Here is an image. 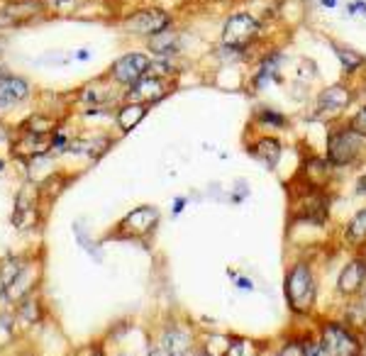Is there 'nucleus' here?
Instances as JSON below:
<instances>
[{"label": "nucleus", "mask_w": 366, "mask_h": 356, "mask_svg": "<svg viewBox=\"0 0 366 356\" xmlns=\"http://www.w3.org/2000/svg\"><path fill=\"white\" fill-rule=\"evenodd\" d=\"M325 159L334 168H354L366 162V137L347 120H334L325 134Z\"/></svg>", "instance_id": "nucleus-1"}, {"label": "nucleus", "mask_w": 366, "mask_h": 356, "mask_svg": "<svg viewBox=\"0 0 366 356\" xmlns=\"http://www.w3.org/2000/svg\"><path fill=\"white\" fill-rule=\"evenodd\" d=\"M264 32H267V23L261 20V15L252 10H232L220 27V47L234 49L256 62L259 56L254 49L264 37Z\"/></svg>", "instance_id": "nucleus-2"}, {"label": "nucleus", "mask_w": 366, "mask_h": 356, "mask_svg": "<svg viewBox=\"0 0 366 356\" xmlns=\"http://www.w3.org/2000/svg\"><path fill=\"white\" fill-rule=\"evenodd\" d=\"M356 101H359V88L354 86V81H337V84L325 86L315 93L310 117L334 123V120H342L344 115H350Z\"/></svg>", "instance_id": "nucleus-3"}, {"label": "nucleus", "mask_w": 366, "mask_h": 356, "mask_svg": "<svg viewBox=\"0 0 366 356\" xmlns=\"http://www.w3.org/2000/svg\"><path fill=\"white\" fill-rule=\"evenodd\" d=\"M315 276H313L310 264L298 262L291 266V271L286 273V298L289 305L295 312H308L315 303Z\"/></svg>", "instance_id": "nucleus-4"}, {"label": "nucleus", "mask_w": 366, "mask_h": 356, "mask_svg": "<svg viewBox=\"0 0 366 356\" xmlns=\"http://www.w3.org/2000/svg\"><path fill=\"white\" fill-rule=\"evenodd\" d=\"M171 27H173V15L159 5L134 10L132 15H127L125 23H122V29H125V32L137 34V37H147V39L167 32V29H171Z\"/></svg>", "instance_id": "nucleus-5"}, {"label": "nucleus", "mask_w": 366, "mask_h": 356, "mask_svg": "<svg viewBox=\"0 0 366 356\" xmlns=\"http://www.w3.org/2000/svg\"><path fill=\"white\" fill-rule=\"evenodd\" d=\"M178 81H173V78H164V76H156V73L147 71L145 76L139 78V81H134L130 88H125V101L130 103H145V105H156V103H161L164 98H169V95L176 90Z\"/></svg>", "instance_id": "nucleus-6"}, {"label": "nucleus", "mask_w": 366, "mask_h": 356, "mask_svg": "<svg viewBox=\"0 0 366 356\" xmlns=\"http://www.w3.org/2000/svg\"><path fill=\"white\" fill-rule=\"evenodd\" d=\"M149 66H151L149 54H145V51H127L117 62L110 64L108 78H110V84L120 86V88H130L134 81H139L149 71Z\"/></svg>", "instance_id": "nucleus-7"}, {"label": "nucleus", "mask_w": 366, "mask_h": 356, "mask_svg": "<svg viewBox=\"0 0 366 356\" xmlns=\"http://www.w3.org/2000/svg\"><path fill=\"white\" fill-rule=\"evenodd\" d=\"M281 66H283V54L278 49H269L264 56L256 59V66L249 76V88L254 93L264 90L273 81H281Z\"/></svg>", "instance_id": "nucleus-8"}, {"label": "nucleus", "mask_w": 366, "mask_h": 356, "mask_svg": "<svg viewBox=\"0 0 366 356\" xmlns=\"http://www.w3.org/2000/svg\"><path fill=\"white\" fill-rule=\"evenodd\" d=\"M247 151L254 156L256 162H261L267 168H276L283 156V142L278 134L261 132L256 137H252V142H247Z\"/></svg>", "instance_id": "nucleus-9"}, {"label": "nucleus", "mask_w": 366, "mask_h": 356, "mask_svg": "<svg viewBox=\"0 0 366 356\" xmlns=\"http://www.w3.org/2000/svg\"><path fill=\"white\" fill-rule=\"evenodd\" d=\"M42 10H45V3H39V0H10L0 8V27L27 25L37 15H42Z\"/></svg>", "instance_id": "nucleus-10"}, {"label": "nucleus", "mask_w": 366, "mask_h": 356, "mask_svg": "<svg viewBox=\"0 0 366 356\" xmlns=\"http://www.w3.org/2000/svg\"><path fill=\"white\" fill-rule=\"evenodd\" d=\"M322 349L330 356H356L359 354V342L354 340V334L347 332L339 325H328L322 329Z\"/></svg>", "instance_id": "nucleus-11"}, {"label": "nucleus", "mask_w": 366, "mask_h": 356, "mask_svg": "<svg viewBox=\"0 0 366 356\" xmlns=\"http://www.w3.org/2000/svg\"><path fill=\"white\" fill-rule=\"evenodd\" d=\"M54 147V132H25L20 140L12 144V156L29 162L37 156H45Z\"/></svg>", "instance_id": "nucleus-12"}, {"label": "nucleus", "mask_w": 366, "mask_h": 356, "mask_svg": "<svg viewBox=\"0 0 366 356\" xmlns=\"http://www.w3.org/2000/svg\"><path fill=\"white\" fill-rule=\"evenodd\" d=\"M330 49H332L334 59H337L339 68H342V76L347 78V81H354L359 73L366 71V56L361 54L359 49H354V47L350 44H342V42H337V39H328Z\"/></svg>", "instance_id": "nucleus-13"}, {"label": "nucleus", "mask_w": 366, "mask_h": 356, "mask_svg": "<svg viewBox=\"0 0 366 356\" xmlns=\"http://www.w3.org/2000/svg\"><path fill=\"white\" fill-rule=\"evenodd\" d=\"M252 129H261V132L271 134L286 132V129H291V117L271 105H259L252 112Z\"/></svg>", "instance_id": "nucleus-14"}, {"label": "nucleus", "mask_w": 366, "mask_h": 356, "mask_svg": "<svg viewBox=\"0 0 366 356\" xmlns=\"http://www.w3.org/2000/svg\"><path fill=\"white\" fill-rule=\"evenodd\" d=\"M364 283H366V259L356 256V259H352V262L342 268V273H339V279H337V288H339V293H344V295H354L364 288Z\"/></svg>", "instance_id": "nucleus-15"}, {"label": "nucleus", "mask_w": 366, "mask_h": 356, "mask_svg": "<svg viewBox=\"0 0 366 356\" xmlns=\"http://www.w3.org/2000/svg\"><path fill=\"white\" fill-rule=\"evenodd\" d=\"M29 95V86L20 76H3L0 78V110L12 105H20Z\"/></svg>", "instance_id": "nucleus-16"}, {"label": "nucleus", "mask_w": 366, "mask_h": 356, "mask_svg": "<svg viewBox=\"0 0 366 356\" xmlns=\"http://www.w3.org/2000/svg\"><path fill=\"white\" fill-rule=\"evenodd\" d=\"M147 112H149V105H145V103H130V101L122 103V105L117 107V112H115L117 129H120L122 134L132 132V129L147 117Z\"/></svg>", "instance_id": "nucleus-17"}, {"label": "nucleus", "mask_w": 366, "mask_h": 356, "mask_svg": "<svg viewBox=\"0 0 366 356\" xmlns=\"http://www.w3.org/2000/svg\"><path fill=\"white\" fill-rule=\"evenodd\" d=\"M156 220H159V210H156V207H149V205H142L122 220V227L130 229L132 234H147L154 229Z\"/></svg>", "instance_id": "nucleus-18"}, {"label": "nucleus", "mask_w": 366, "mask_h": 356, "mask_svg": "<svg viewBox=\"0 0 366 356\" xmlns=\"http://www.w3.org/2000/svg\"><path fill=\"white\" fill-rule=\"evenodd\" d=\"M181 47H183L181 34L173 32V29H167V32L156 34V37H149V42H147V49L154 56H178Z\"/></svg>", "instance_id": "nucleus-19"}, {"label": "nucleus", "mask_w": 366, "mask_h": 356, "mask_svg": "<svg viewBox=\"0 0 366 356\" xmlns=\"http://www.w3.org/2000/svg\"><path fill=\"white\" fill-rule=\"evenodd\" d=\"M34 222V193L29 186H25L23 190H20V195H17L15 201V212H12V225H17V227H29V225Z\"/></svg>", "instance_id": "nucleus-20"}, {"label": "nucleus", "mask_w": 366, "mask_h": 356, "mask_svg": "<svg viewBox=\"0 0 366 356\" xmlns=\"http://www.w3.org/2000/svg\"><path fill=\"white\" fill-rule=\"evenodd\" d=\"M344 240L350 242L352 246L366 244V207H361V210L350 220V225L344 229Z\"/></svg>", "instance_id": "nucleus-21"}, {"label": "nucleus", "mask_w": 366, "mask_h": 356, "mask_svg": "<svg viewBox=\"0 0 366 356\" xmlns=\"http://www.w3.org/2000/svg\"><path fill=\"white\" fill-rule=\"evenodd\" d=\"M149 71L156 73V76L173 78V81H178L183 66H181V62H178V56H156V59H151Z\"/></svg>", "instance_id": "nucleus-22"}, {"label": "nucleus", "mask_w": 366, "mask_h": 356, "mask_svg": "<svg viewBox=\"0 0 366 356\" xmlns=\"http://www.w3.org/2000/svg\"><path fill=\"white\" fill-rule=\"evenodd\" d=\"M191 342H188V337L186 334H181V332H169L167 334V349H169V354L171 356H183V354H191Z\"/></svg>", "instance_id": "nucleus-23"}, {"label": "nucleus", "mask_w": 366, "mask_h": 356, "mask_svg": "<svg viewBox=\"0 0 366 356\" xmlns=\"http://www.w3.org/2000/svg\"><path fill=\"white\" fill-rule=\"evenodd\" d=\"M347 123H350L356 132H361L366 137V101L359 103V105H356L354 110L347 115Z\"/></svg>", "instance_id": "nucleus-24"}, {"label": "nucleus", "mask_w": 366, "mask_h": 356, "mask_svg": "<svg viewBox=\"0 0 366 356\" xmlns=\"http://www.w3.org/2000/svg\"><path fill=\"white\" fill-rule=\"evenodd\" d=\"M344 15L350 17H366V0H350L344 8Z\"/></svg>", "instance_id": "nucleus-25"}, {"label": "nucleus", "mask_w": 366, "mask_h": 356, "mask_svg": "<svg viewBox=\"0 0 366 356\" xmlns=\"http://www.w3.org/2000/svg\"><path fill=\"white\" fill-rule=\"evenodd\" d=\"M303 354H305V349H300L298 344H289L281 351V356H303Z\"/></svg>", "instance_id": "nucleus-26"}, {"label": "nucleus", "mask_w": 366, "mask_h": 356, "mask_svg": "<svg viewBox=\"0 0 366 356\" xmlns=\"http://www.w3.org/2000/svg\"><path fill=\"white\" fill-rule=\"evenodd\" d=\"M47 3H51L54 8H73L78 0H47Z\"/></svg>", "instance_id": "nucleus-27"}, {"label": "nucleus", "mask_w": 366, "mask_h": 356, "mask_svg": "<svg viewBox=\"0 0 366 356\" xmlns=\"http://www.w3.org/2000/svg\"><path fill=\"white\" fill-rule=\"evenodd\" d=\"M317 5H320L322 10H334V8L339 5V0H317Z\"/></svg>", "instance_id": "nucleus-28"}, {"label": "nucleus", "mask_w": 366, "mask_h": 356, "mask_svg": "<svg viewBox=\"0 0 366 356\" xmlns=\"http://www.w3.org/2000/svg\"><path fill=\"white\" fill-rule=\"evenodd\" d=\"M356 193L366 195V173H361V176L356 178Z\"/></svg>", "instance_id": "nucleus-29"}, {"label": "nucleus", "mask_w": 366, "mask_h": 356, "mask_svg": "<svg viewBox=\"0 0 366 356\" xmlns=\"http://www.w3.org/2000/svg\"><path fill=\"white\" fill-rule=\"evenodd\" d=\"M303 356H322V346H305Z\"/></svg>", "instance_id": "nucleus-30"}, {"label": "nucleus", "mask_w": 366, "mask_h": 356, "mask_svg": "<svg viewBox=\"0 0 366 356\" xmlns=\"http://www.w3.org/2000/svg\"><path fill=\"white\" fill-rule=\"evenodd\" d=\"M183 207H186V198H178V201L173 203V215H178V212H181Z\"/></svg>", "instance_id": "nucleus-31"}, {"label": "nucleus", "mask_w": 366, "mask_h": 356, "mask_svg": "<svg viewBox=\"0 0 366 356\" xmlns=\"http://www.w3.org/2000/svg\"><path fill=\"white\" fill-rule=\"evenodd\" d=\"M228 356H242V344H234L232 349L228 351Z\"/></svg>", "instance_id": "nucleus-32"}, {"label": "nucleus", "mask_w": 366, "mask_h": 356, "mask_svg": "<svg viewBox=\"0 0 366 356\" xmlns=\"http://www.w3.org/2000/svg\"><path fill=\"white\" fill-rule=\"evenodd\" d=\"M237 285H239V288H252V281H247V279H237Z\"/></svg>", "instance_id": "nucleus-33"}, {"label": "nucleus", "mask_w": 366, "mask_h": 356, "mask_svg": "<svg viewBox=\"0 0 366 356\" xmlns=\"http://www.w3.org/2000/svg\"><path fill=\"white\" fill-rule=\"evenodd\" d=\"M8 140V129H5V125H0V142H5Z\"/></svg>", "instance_id": "nucleus-34"}, {"label": "nucleus", "mask_w": 366, "mask_h": 356, "mask_svg": "<svg viewBox=\"0 0 366 356\" xmlns=\"http://www.w3.org/2000/svg\"><path fill=\"white\" fill-rule=\"evenodd\" d=\"M76 59H88V51H86V49L76 51Z\"/></svg>", "instance_id": "nucleus-35"}, {"label": "nucleus", "mask_w": 366, "mask_h": 356, "mask_svg": "<svg viewBox=\"0 0 366 356\" xmlns=\"http://www.w3.org/2000/svg\"><path fill=\"white\" fill-rule=\"evenodd\" d=\"M206 3H228V0H206Z\"/></svg>", "instance_id": "nucleus-36"}, {"label": "nucleus", "mask_w": 366, "mask_h": 356, "mask_svg": "<svg viewBox=\"0 0 366 356\" xmlns=\"http://www.w3.org/2000/svg\"><path fill=\"white\" fill-rule=\"evenodd\" d=\"M3 168H5V162H3V159H0V173H3Z\"/></svg>", "instance_id": "nucleus-37"}, {"label": "nucleus", "mask_w": 366, "mask_h": 356, "mask_svg": "<svg viewBox=\"0 0 366 356\" xmlns=\"http://www.w3.org/2000/svg\"><path fill=\"white\" fill-rule=\"evenodd\" d=\"M149 356H161V354H159V351L154 349V351H149Z\"/></svg>", "instance_id": "nucleus-38"}, {"label": "nucleus", "mask_w": 366, "mask_h": 356, "mask_svg": "<svg viewBox=\"0 0 366 356\" xmlns=\"http://www.w3.org/2000/svg\"><path fill=\"white\" fill-rule=\"evenodd\" d=\"M3 76H5V73H3V66H0V78H3Z\"/></svg>", "instance_id": "nucleus-39"}]
</instances>
